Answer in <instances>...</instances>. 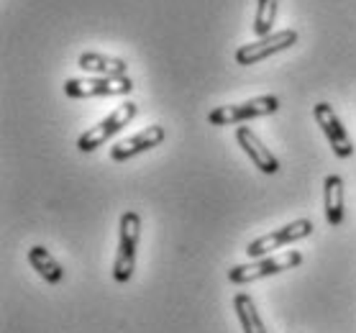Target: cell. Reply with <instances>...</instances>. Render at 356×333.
Here are the masks:
<instances>
[{"mask_svg": "<svg viewBox=\"0 0 356 333\" xmlns=\"http://www.w3.org/2000/svg\"><path fill=\"white\" fill-rule=\"evenodd\" d=\"M234 310L236 316H238V323H241L243 333H267L259 313H257V305H254V300L246 293H238L234 298Z\"/></svg>", "mask_w": 356, "mask_h": 333, "instance_id": "obj_14", "label": "cell"}, {"mask_svg": "<svg viewBox=\"0 0 356 333\" xmlns=\"http://www.w3.org/2000/svg\"><path fill=\"white\" fill-rule=\"evenodd\" d=\"M236 141H238V147L246 152V156H249L251 162L257 164V170H261L264 174H277L280 172L277 156L261 144V138L251 129H236Z\"/></svg>", "mask_w": 356, "mask_h": 333, "instance_id": "obj_10", "label": "cell"}, {"mask_svg": "<svg viewBox=\"0 0 356 333\" xmlns=\"http://www.w3.org/2000/svg\"><path fill=\"white\" fill-rule=\"evenodd\" d=\"M277 111H280V100H277L275 95H259V98L238 103V106L213 108L211 113H208V123H211V126H231V123L272 115V113H277Z\"/></svg>", "mask_w": 356, "mask_h": 333, "instance_id": "obj_3", "label": "cell"}, {"mask_svg": "<svg viewBox=\"0 0 356 333\" xmlns=\"http://www.w3.org/2000/svg\"><path fill=\"white\" fill-rule=\"evenodd\" d=\"M77 65H80L82 70H88V72L100 74V77H126V70H129V65H126L123 59L108 57V54H97V51H85V54H80Z\"/></svg>", "mask_w": 356, "mask_h": 333, "instance_id": "obj_11", "label": "cell"}, {"mask_svg": "<svg viewBox=\"0 0 356 333\" xmlns=\"http://www.w3.org/2000/svg\"><path fill=\"white\" fill-rule=\"evenodd\" d=\"M300 264H302V254L300 252L272 254V257H264L259 261L231 267L228 269V279L234 284H246V282H254V279H261V277H272V275H280V272H287V269H295Z\"/></svg>", "mask_w": 356, "mask_h": 333, "instance_id": "obj_2", "label": "cell"}, {"mask_svg": "<svg viewBox=\"0 0 356 333\" xmlns=\"http://www.w3.org/2000/svg\"><path fill=\"white\" fill-rule=\"evenodd\" d=\"M275 18H277V0H259V6H257V16H254V33L264 39L272 33L275 29Z\"/></svg>", "mask_w": 356, "mask_h": 333, "instance_id": "obj_15", "label": "cell"}, {"mask_svg": "<svg viewBox=\"0 0 356 333\" xmlns=\"http://www.w3.org/2000/svg\"><path fill=\"white\" fill-rule=\"evenodd\" d=\"M298 44V31L295 29H284V31H275L264 36V39H257L254 44H243L236 49V65L249 67L257 65L261 59L272 57L277 51H284Z\"/></svg>", "mask_w": 356, "mask_h": 333, "instance_id": "obj_7", "label": "cell"}, {"mask_svg": "<svg viewBox=\"0 0 356 333\" xmlns=\"http://www.w3.org/2000/svg\"><path fill=\"white\" fill-rule=\"evenodd\" d=\"M325 197V220L328 226H341L343 223V179L339 174H328L323 185Z\"/></svg>", "mask_w": 356, "mask_h": 333, "instance_id": "obj_12", "label": "cell"}, {"mask_svg": "<svg viewBox=\"0 0 356 333\" xmlns=\"http://www.w3.org/2000/svg\"><path fill=\"white\" fill-rule=\"evenodd\" d=\"M313 234V223L308 218H298L287 223L284 228L280 231H272L267 236H259V238H254L249 246H246V254H249L251 259H259V257H269V254H275L277 249H282V246L292 244V241H298V238H308Z\"/></svg>", "mask_w": 356, "mask_h": 333, "instance_id": "obj_6", "label": "cell"}, {"mask_svg": "<svg viewBox=\"0 0 356 333\" xmlns=\"http://www.w3.org/2000/svg\"><path fill=\"white\" fill-rule=\"evenodd\" d=\"M136 111H138V108L134 106V103H121V106L115 108L108 118H103L97 126H92V129L85 131V133L77 138V149H80V152H85V154H90V152H95L97 147H103V144H106L113 133H118L121 129H126V126H129L131 118L136 115Z\"/></svg>", "mask_w": 356, "mask_h": 333, "instance_id": "obj_4", "label": "cell"}, {"mask_svg": "<svg viewBox=\"0 0 356 333\" xmlns=\"http://www.w3.org/2000/svg\"><path fill=\"white\" fill-rule=\"evenodd\" d=\"M131 77H72L65 82L67 98H100V95H129Z\"/></svg>", "mask_w": 356, "mask_h": 333, "instance_id": "obj_5", "label": "cell"}, {"mask_svg": "<svg viewBox=\"0 0 356 333\" xmlns=\"http://www.w3.org/2000/svg\"><path fill=\"white\" fill-rule=\"evenodd\" d=\"M29 261H31L33 272H39L41 279H47L49 284L62 282L65 269H62V264H59L44 246H31V249H29Z\"/></svg>", "mask_w": 356, "mask_h": 333, "instance_id": "obj_13", "label": "cell"}, {"mask_svg": "<svg viewBox=\"0 0 356 333\" xmlns=\"http://www.w3.org/2000/svg\"><path fill=\"white\" fill-rule=\"evenodd\" d=\"M313 115H316L318 126L323 129L325 138H328L331 149L336 152V156L348 159V156L354 154V144H351V138H348L346 129H343V123L339 121L336 111H333L328 103H318V106L313 108Z\"/></svg>", "mask_w": 356, "mask_h": 333, "instance_id": "obj_8", "label": "cell"}, {"mask_svg": "<svg viewBox=\"0 0 356 333\" xmlns=\"http://www.w3.org/2000/svg\"><path fill=\"white\" fill-rule=\"evenodd\" d=\"M141 238V216L136 211H126L121 216V238H118V252L113 261V279L115 282H129L134 269H136V249Z\"/></svg>", "mask_w": 356, "mask_h": 333, "instance_id": "obj_1", "label": "cell"}, {"mask_svg": "<svg viewBox=\"0 0 356 333\" xmlns=\"http://www.w3.org/2000/svg\"><path fill=\"white\" fill-rule=\"evenodd\" d=\"M162 141H164L162 126H149V129L138 131L134 136L113 144V147H111V159H113V162H126V159L141 154V152H149V149L159 147Z\"/></svg>", "mask_w": 356, "mask_h": 333, "instance_id": "obj_9", "label": "cell"}]
</instances>
